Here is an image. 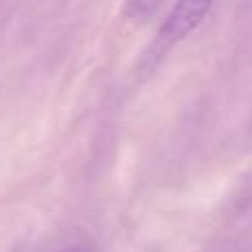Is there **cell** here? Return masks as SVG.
Here are the masks:
<instances>
[{"mask_svg":"<svg viewBox=\"0 0 252 252\" xmlns=\"http://www.w3.org/2000/svg\"><path fill=\"white\" fill-rule=\"evenodd\" d=\"M213 0H177L175 7L170 9L168 18L161 22L157 29L155 40L148 44L146 53H144V62L153 71V66L166 56L173 47H177L184 38L192 33L197 27L204 22L208 16Z\"/></svg>","mask_w":252,"mask_h":252,"instance_id":"1","label":"cell"},{"mask_svg":"<svg viewBox=\"0 0 252 252\" xmlns=\"http://www.w3.org/2000/svg\"><path fill=\"white\" fill-rule=\"evenodd\" d=\"M170 0H124L122 13L128 20H148Z\"/></svg>","mask_w":252,"mask_h":252,"instance_id":"2","label":"cell"},{"mask_svg":"<svg viewBox=\"0 0 252 252\" xmlns=\"http://www.w3.org/2000/svg\"><path fill=\"white\" fill-rule=\"evenodd\" d=\"M44 252H95V244L87 235H69Z\"/></svg>","mask_w":252,"mask_h":252,"instance_id":"3","label":"cell"}]
</instances>
